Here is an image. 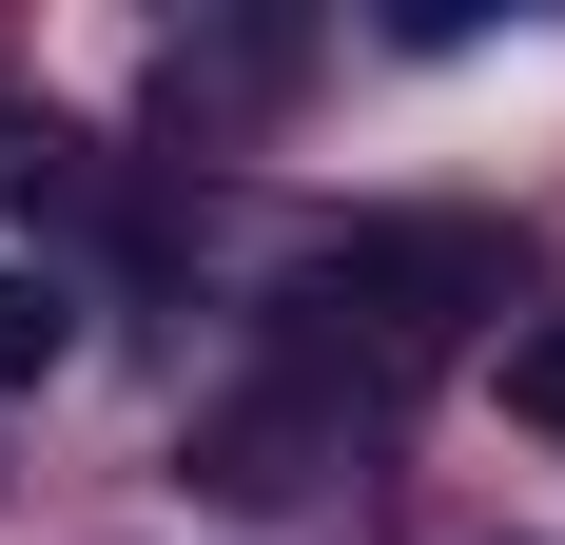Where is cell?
<instances>
[{
    "mask_svg": "<svg viewBox=\"0 0 565 545\" xmlns=\"http://www.w3.org/2000/svg\"><path fill=\"white\" fill-rule=\"evenodd\" d=\"M351 448H371V429H351L312 371H234L215 409H195V488H215V506H292L312 468H351Z\"/></svg>",
    "mask_w": 565,
    "mask_h": 545,
    "instance_id": "2",
    "label": "cell"
},
{
    "mask_svg": "<svg viewBox=\"0 0 565 545\" xmlns=\"http://www.w3.org/2000/svg\"><path fill=\"white\" fill-rule=\"evenodd\" d=\"M488 371H508V429H546V448H565V312H526Z\"/></svg>",
    "mask_w": 565,
    "mask_h": 545,
    "instance_id": "4",
    "label": "cell"
},
{
    "mask_svg": "<svg viewBox=\"0 0 565 545\" xmlns=\"http://www.w3.org/2000/svg\"><path fill=\"white\" fill-rule=\"evenodd\" d=\"M58 351H78V292L58 272H0V389H40Z\"/></svg>",
    "mask_w": 565,
    "mask_h": 545,
    "instance_id": "3",
    "label": "cell"
},
{
    "mask_svg": "<svg viewBox=\"0 0 565 545\" xmlns=\"http://www.w3.org/2000/svg\"><path fill=\"white\" fill-rule=\"evenodd\" d=\"M508 292H526V254H508L488 215H351V234H312V254H292L274 371H312L351 429H371V409H409V389L449 371Z\"/></svg>",
    "mask_w": 565,
    "mask_h": 545,
    "instance_id": "1",
    "label": "cell"
}]
</instances>
